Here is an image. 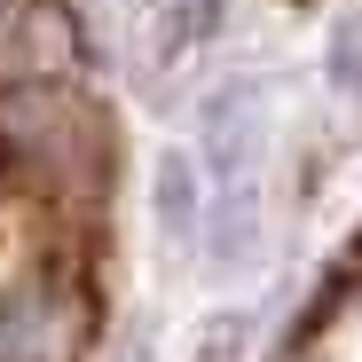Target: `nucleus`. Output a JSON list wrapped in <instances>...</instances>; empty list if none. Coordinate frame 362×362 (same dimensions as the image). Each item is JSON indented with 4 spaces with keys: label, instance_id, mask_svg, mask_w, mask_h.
<instances>
[{
    "label": "nucleus",
    "instance_id": "7ed1b4c3",
    "mask_svg": "<svg viewBox=\"0 0 362 362\" xmlns=\"http://www.w3.org/2000/svg\"><path fill=\"white\" fill-rule=\"evenodd\" d=\"M245 339H252V315H236V308H228V315L205 323V339H197L189 362H245Z\"/></svg>",
    "mask_w": 362,
    "mask_h": 362
},
{
    "label": "nucleus",
    "instance_id": "20e7f679",
    "mask_svg": "<svg viewBox=\"0 0 362 362\" xmlns=\"http://www.w3.org/2000/svg\"><path fill=\"white\" fill-rule=\"evenodd\" d=\"M118 362H150V323H134V331H127V354H118Z\"/></svg>",
    "mask_w": 362,
    "mask_h": 362
},
{
    "label": "nucleus",
    "instance_id": "39448f33",
    "mask_svg": "<svg viewBox=\"0 0 362 362\" xmlns=\"http://www.w3.org/2000/svg\"><path fill=\"white\" fill-rule=\"evenodd\" d=\"M354 110H362V95H354Z\"/></svg>",
    "mask_w": 362,
    "mask_h": 362
},
{
    "label": "nucleus",
    "instance_id": "f03ea898",
    "mask_svg": "<svg viewBox=\"0 0 362 362\" xmlns=\"http://www.w3.org/2000/svg\"><path fill=\"white\" fill-rule=\"evenodd\" d=\"M150 213H158V236L173 252H197V236H205V165H197V150H165L158 158Z\"/></svg>",
    "mask_w": 362,
    "mask_h": 362
},
{
    "label": "nucleus",
    "instance_id": "f257e3e1",
    "mask_svg": "<svg viewBox=\"0 0 362 362\" xmlns=\"http://www.w3.org/2000/svg\"><path fill=\"white\" fill-rule=\"evenodd\" d=\"M268 87L260 79H221L197 110V165L205 189H236V181H260V142H268Z\"/></svg>",
    "mask_w": 362,
    "mask_h": 362
}]
</instances>
